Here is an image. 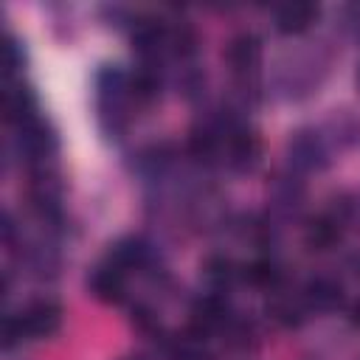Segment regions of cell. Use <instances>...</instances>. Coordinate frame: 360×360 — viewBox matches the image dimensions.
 <instances>
[{
	"label": "cell",
	"mask_w": 360,
	"mask_h": 360,
	"mask_svg": "<svg viewBox=\"0 0 360 360\" xmlns=\"http://www.w3.org/2000/svg\"><path fill=\"white\" fill-rule=\"evenodd\" d=\"M146 256H149L146 245H143L141 239H135V236H127V239H118V242L107 250L104 259H107L112 267H118L121 273H129V270H135V267H143V264H146Z\"/></svg>",
	"instance_id": "7"
},
{
	"label": "cell",
	"mask_w": 360,
	"mask_h": 360,
	"mask_svg": "<svg viewBox=\"0 0 360 360\" xmlns=\"http://www.w3.org/2000/svg\"><path fill=\"white\" fill-rule=\"evenodd\" d=\"M349 321H352V326L360 329V301H354V304L349 307Z\"/></svg>",
	"instance_id": "16"
},
{
	"label": "cell",
	"mask_w": 360,
	"mask_h": 360,
	"mask_svg": "<svg viewBox=\"0 0 360 360\" xmlns=\"http://www.w3.org/2000/svg\"><path fill=\"white\" fill-rule=\"evenodd\" d=\"M158 90H160V79H158L152 65H141L135 73H129V87H127L129 98L149 104L152 98H158Z\"/></svg>",
	"instance_id": "9"
},
{
	"label": "cell",
	"mask_w": 360,
	"mask_h": 360,
	"mask_svg": "<svg viewBox=\"0 0 360 360\" xmlns=\"http://www.w3.org/2000/svg\"><path fill=\"white\" fill-rule=\"evenodd\" d=\"M62 326V304L51 298L31 301L25 309L6 318V346H17L22 340H42L56 335Z\"/></svg>",
	"instance_id": "1"
},
{
	"label": "cell",
	"mask_w": 360,
	"mask_h": 360,
	"mask_svg": "<svg viewBox=\"0 0 360 360\" xmlns=\"http://www.w3.org/2000/svg\"><path fill=\"white\" fill-rule=\"evenodd\" d=\"M343 301V290L338 281L326 278V276H318V278H309L307 287H304V304L309 309H318V312H329L335 307H340Z\"/></svg>",
	"instance_id": "6"
},
{
	"label": "cell",
	"mask_w": 360,
	"mask_h": 360,
	"mask_svg": "<svg viewBox=\"0 0 360 360\" xmlns=\"http://www.w3.org/2000/svg\"><path fill=\"white\" fill-rule=\"evenodd\" d=\"M357 79H360V73H357Z\"/></svg>",
	"instance_id": "18"
},
{
	"label": "cell",
	"mask_w": 360,
	"mask_h": 360,
	"mask_svg": "<svg viewBox=\"0 0 360 360\" xmlns=\"http://www.w3.org/2000/svg\"><path fill=\"white\" fill-rule=\"evenodd\" d=\"M290 160L295 163V166H301V169H312V166H318L321 163V158H323V149H321V141L315 138V135H298L295 141H292V146H290Z\"/></svg>",
	"instance_id": "12"
},
{
	"label": "cell",
	"mask_w": 360,
	"mask_h": 360,
	"mask_svg": "<svg viewBox=\"0 0 360 360\" xmlns=\"http://www.w3.org/2000/svg\"><path fill=\"white\" fill-rule=\"evenodd\" d=\"M273 318H276L278 323H284V326H298V321H301V309H298L292 301H287V304H276V307H273Z\"/></svg>",
	"instance_id": "14"
},
{
	"label": "cell",
	"mask_w": 360,
	"mask_h": 360,
	"mask_svg": "<svg viewBox=\"0 0 360 360\" xmlns=\"http://www.w3.org/2000/svg\"><path fill=\"white\" fill-rule=\"evenodd\" d=\"M338 239H340V217L332 214L315 217L304 231V242L309 250H329Z\"/></svg>",
	"instance_id": "8"
},
{
	"label": "cell",
	"mask_w": 360,
	"mask_h": 360,
	"mask_svg": "<svg viewBox=\"0 0 360 360\" xmlns=\"http://www.w3.org/2000/svg\"><path fill=\"white\" fill-rule=\"evenodd\" d=\"M315 20H318L315 3H287V6H278L273 14V25L278 34H301Z\"/></svg>",
	"instance_id": "4"
},
{
	"label": "cell",
	"mask_w": 360,
	"mask_h": 360,
	"mask_svg": "<svg viewBox=\"0 0 360 360\" xmlns=\"http://www.w3.org/2000/svg\"><path fill=\"white\" fill-rule=\"evenodd\" d=\"M202 276L208 278V284L214 287V292H225L236 278H239V267L228 259V256H208Z\"/></svg>",
	"instance_id": "10"
},
{
	"label": "cell",
	"mask_w": 360,
	"mask_h": 360,
	"mask_svg": "<svg viewBox=\"0 0 360 360\" xmlns=\"http://www.w3.org/2000/svg\"><path fill=\"white\" fill-rule=\"evenodd\" d=\"M132 323H135L141 332H155V329H158V318H155L152 309L143 307V304H135V307H132Z\"/></svg>",
	"instance_id": "15"
},
{
	"label": "cell",
	"mask_w": 360,
	"mask_h": 360,
	"mask_svg": "<svg viewBox=\"0 0 360 360\" xmlns=\"http://www.w3.org/2000/svg\"><path fill=\"white\" fill-rule=\"evenodd\" d=\"M3 110H6V121L14 124L17 129L39 118V115H37V98H34V93H31L28 87H22V84L6 90Z\"/></svg>",
	"instance_id": "5"
},
{
	"label": "cell",
	"mask_w": 360,
	"mask_h": 360,
	"mask_svg": "<svg viewBox=\"0 0 360 360\" xmlns=\"http://www.w3.org/2000/svg\"><path fill=\"white\" fill-rule=\"evenodd\" d=\"M225 62L233 73H253L262 62V39L250 31L231 37V42L225 48Z\"/></svg>",
	"instance_id": "3"
},
{
	"label": "cell",
	"mask_w": 360,
	"mask_h": 360,
	"mask_svg": "<svg viewBox=\"0 0 360 360\" xmlns=\"http://www.w3.org/2000/svg\"><path fill=\"white\" fill-rule=\"evenodd\" d=\"M239 278H245L253 287H276L281 281V267L273 259H256V262L239 267Z\"/></svg>",
	"instance_id": "11"
},
{
	"label": "cell",
	"mask_w": 360,
	"mask_h": 360,
	"mask_svg": "<svg viewBox=\"0 0 360 360\" xmlns=\"http://www.w3.org/2000/svg\"><path fill=\"white\" fill-rule=\"evenodd\" d=\"M124 360H143V357H124Z\"/></svg>",
	"instance_id": "17"
},
{
	"label": "cell",
	"mask_w": 360,
	"mask_h": 360,
	"mask_svg": "<svg viewBox=\"0 0 360 360\" xmlns=\"http://www.w3.org/2000/svg\"><path fill=\"white\" fill-rule=\"evenodd\" d=\"M22 62H25L22 45H20V39H17L14 34H8V39H6V73H8V76L20 73V70H22Z\"/></svg>",
	"instance_id": "13"
},
{
	"label": "cell",
	"mask_w": 360,
	"mask_h": 360,
	"mask_svg": "<svg viewBox=\"0 0 360 360\" xmlns=\"http://www.w3.org/2000/svg\"><path fill=\"white\" fill-rule=\"evenodd\" d=\"M87 287L90 292L104 301V304H121L127 298V273H121L118 267H112L107 259L101 264H96L87 276Z\"/></svg>",
	"instance_id": "2"
}]
</instances>
